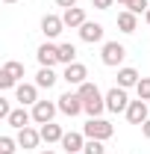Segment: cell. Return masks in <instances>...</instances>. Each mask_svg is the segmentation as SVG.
Segmentation results:
<instances>
[{"mask_svg":"<svg viewBox=\"0 0 150 154\" xmlns=\"http://www.w3.org/2000/svg\"><path fill=\"white\" fill-rule=\"evenodd\" d=\"M82 134L88 136V139H100V142H103V139H109V136L115 134V128L106 119H88V125L82 128Z\"/></svg>","mask_w":150,"mask_h":154,"instance_id":"6da1fadb","label":"cell"},{"mask_svg":"<svg viewBox=\"0 0 150 154\" xmlns=\"http://www.w3.org/2000/svg\"><path fill=\"white\" fill-rule=\"evenodd\" d=\"M21 77H24V65L15 62V59H12V62H6V65H3V71H0V89H12Z\"/></svg>","mask_w":150,"mask_h":154,"instance_id":"7a4b0ae2","label":"cell"},{"mask_svg":"<svg viewBox=\"0 0 150 154\" xmlns=\"http://www.w3.org/2000/svg\"><path fill=\"white\" fill-rule=\"evenodd\" d=\"M124 57H127V48L124 45H118V42H106L103 45V65L115 68V65L124 62Z\"/></svg>","mask_w":150,"mask_h":154,"instance_id":"3957f363","label":"cell"},{"mask_svg":"<svg viewBox=\"0 0 150 154\" xmlns=\"http://www.w3.org/2000/svg\"><path fill=\"white\" fill-rule=\"evenodd\" d=\"M127 107H130V101H127V92L121 89V86H115L106 92V110H112V113H127Z\"/></svg>","mask_w":150,"mask_h":154,"instance_id":"277c9868","label":"cell"},{"mask_svg":"<svg viewBox=\"0 0 150 154\" xmlns=\"http://www.w3.org/2000/svg\"><path fill=\"white\" fill-rule=\"evenodd\" d=\"M59 110H62L65 116H76L79 110H85V101H82L79 95H71V92H65V95L59 98Z\"/></svg>","mask_w":150,"mask_h":154,"instance_id":"5b68a950","label":"cell"},{"mask_svg":"<svg viewBox=\"0 0 150 154\" xmlns=\"http://www.w3.org/2000/svg\"><path fill=\"white\" fill-rule=\"evenodd\" d=\"M53 116H56V104H50V101H38V104H33V119H36L38 125L53 122Z\"/></svg>","mask_w":150,"mask_h":154,"instance_id":"8992f818","label":"cell"},{"mask_svg":"<svg viewBox=\"0 0 150 154\" xmlns=\"http://www.w3.org/2000/svg\"><path fill=\"white\" fill-rule=\"evenodd\" d=\"M36 57H38V62H41V68H53L59 62V48L56 45H41Z\"/></svg>","mask_w":150,"mask_h":154,"instance_id":"52a82bcc","label":"cell"},{"mask_svg":"<svg viewBox=\"0 0 150 154\" xmlns=\"http://www.w3.org/2000/svg\"><path fill=\"white\" fill-rule=\"evenodd\" d=\"M127 119H130L132 125H144L147 122V104L138 98V101H130V107H127Z\"/></svg>","mask_w":150,"mask_h":154,"instance_id":"ba28073f","label":"cell"},{"mask_svg":"<svg viewBox=\"0 0 150 154\" xmlns=\"http://www.w3.org/2000/svg\"><path fill=\"white\" fill-rule=\"evenodd\" d=\"M65 80L68 83H74V86H79V83H85V77H88V71H85V65L82 62H71V65H65Z\"/></svg>","mask_w":150,"mask_h":154,"instance_id":"9c48e42d","label":"cell"},{"mask_svg":"<svg viewBox=\"0 0 150 154\" xmlns=\"http://www.w3.org/2000/svg\"><path fill=\"white\" fill-rule=\"evenodd\" d=\"M62 27H65V21L56 18V15H44V18H41V33L47 38H56L59 33H62Z\"/></svg>","mask_w":150,"mask_h":154,"instance_id":"30bf717a","label":"cell"},{"mask_svg":"<svg viewBox=\"0 0 150 154\" xmlns=\"http://www.w3.org/2000/svg\"><path fill=\"white\" fill-rule=\"evenodd\" d=\"M79 38H82V42H88V45H94V42H100V38H103V27H100V24H94V21H85V24L79 27Z\"/></svg>","mask_w":150,"mask_h":154,"instance_id":"8fae6325","label":"cell"},{"mask_svg":"<svg viewBox=\"0 0 150 154\" xmlns=\"http://www.w3.org/2000/svg\"><path fill=\"white\" fill-rule=\"evenodd\" d=\"M15 98L21 101V107H27V104H38V95H36V86H33V83H21L18 89H15Z\"/></svg>","mask_w":150,"mask_h":154,"instance_id":"7c38bea8","label":"cell"},{"mask_svg":"<svg viewBox=\"0 0 150 154\" xmlns=\"http://www.w3.org/2000/svg\"><path fill=\"white\" fill-rule=\"evenodd\" d=\"M62 148H65L68 154H79L82 148H85V142H82V136H79V134H74V131H71V134L62 136Z\"/></svg>","mask_w":150,"mask_h":154,"instance_id":"4fadbf2b","label":"cell"},{"mask_svg":"<svg viewBox=\"0 0 150 154\" xmlns=\"http://www.w3.org/2000/svg\"><path fill=\"white\" fill-rule=\"evenodd\" d=\"M38 139H41V131H33V128L18 131V145H21V148H36Z\"/></svg>","mask_w":150,"mask_h":154,"instance_id":"5bb4252c","label":"cell"},{"mask_svg":"<svg viewBox=\"0 0 150 154\" xmlns=\"http://www.w3.org/2000/svg\"><path fill=\"white\" fill-rule=\"evenodd\" d=\"M62 21H65V27H82V24H85V12H82L79 6H71V9H65Z\"/></svg>","mask_w":150,"mask_h":154,"instance_id":"9a60e30c","label":"cell"},{"mask_svg":"<svg viewBox=\"0 0 150 154\" xmlns=\"http://www.w3.org/2000/svg\"><path fill=\"white\" fill-rule=\"evenodd\" d=\"M62 136H65V131H62L59 125H53V122L41 125V139H44V142H62Z\"/></svg>","mask_w":150,"mask_h":154,"instance_id":"2e32d148","label":"cell"},{"mask_svg":"<svg viewBox=\"0 0 150 154\" xmlns=\"http://www.w3.org/2000/svg\"><path fill=\"white\" fill-rule=\"evenodd\" d=\"M118 86H121V89L138 86V71H135V68H121V71H118Z\"/></svg>","mask_w":150,"mask_h":154,"instance_id":"e0dca14e","label":"cell"},{"mask_svg":"<svg viewBox=\"0 0 150 154\" xmlns=\"http://www.w3.org/2000/svg\"><path fill=\"white\" fill-rule=\"evenodd\" d=\"M135 24H138V18H135V12H121L118 15V27H121V33H135Z\"/></svg>","mask_w":150,"mask_h":154,"instance_id":"ac0fdd59","label":"cell"},{"mask_svg":"<svg viewBox=\"0 0 150 154\" xmlns=\"http://www.w3.org/2000/svg\"><path fill=\"white\" fill-rule=\"evenodd\" d=\"M106 110V98L103 95H97V98H91V101H85V113L91 116V119H100V113Z\"/></svg>","mask_w":150,"mask_h":154,"instance_id":"d6986e66","label":"cell"},{"mask_svg":"<svg viewBox=\"0 0 150 154\" xmlns=\"http://www.w3.org/2000/svg\"><path fill=\"white\" fill-rule=\"evenodd\" d=\"M6 122H9L12 128H18V131H24V128H27V122H30V113H27L24 107H21V110H12V116H9Z\"/></svg>","mask_w":150,"mask_h":154,"instance_id":"ffe728a7","label":"cell"},{"mask_svg":"<svg viewBox=\"0 0 150 154\" xmlns=\"http://www.w3.org/2000/svg\"><path fill=\"white\" fill-rule=\"evenodd\" d=\"M56 83V74H53V68H41L36 74V86H41V89H50Z\"/></svg>","mask_w":150,"mask_h":154,"instance_id":"44dd1931","label":"cell"},{"mask_svg":"<svg viewBox=\"0 0 150 154\" xmlns=\"http://www.w3.org/2000/svg\"><path fill=\"white\" fill-rule=\"evenodd\" d=\"M59 62H65V65L76 62V48L74 45H59Z\"/></svg>","mask_w":150,"mask_h":154,"instance_id":"7402d4cb","label":"cell"},{"mask_svg":"<svg viewBox=\"0 0 150 154\" xmlns=\"http://www.w3.org/2000/svg\"><path fill=\"white\" fill-rule=\"evenodd\" d=\"M76 95L82 98V101H91V98H97L100 92H97V86H94V83H79V92H76Z\"/></svg>","mask_w":150,"mask_h":154,"instance_id":"603a6c76","label":"cell"},{"mask_svg":"<svg viewBox=\"0 0 150 154\" xmlns=\"http://www.w3.org/2000/svg\"><path fill=\"white\" fill-rule=\"evenodd\" d=\"M82 154H106V148H103V142H100V139H88V142H85V148H82Z\"/></svg>","mask_w":150,"mask_h":154,"instance_id":"cb8c5ba5","label":"cell"},{"mask_svg":"<svg viewBox=\"0 0 150 154\" xmlns=\"http://www.w3.org/2000/svg\"><path fill=\"white\" fill-rule=\"evenodd\" d=\"M135 89H138V98H141V101H150V77H141Z\"/></svg>","mask_w":150,"mask_h":154,"instance_id":"d4e9b609","label":"cell"},{"mask_svg":"<svg viewBox=\"0 0 150 154\" xmlns=\"http://www.w3.org/2000/svg\"><path fill=\"white\" fill-rule=\"evenodd\" d=\"M0 154H15V139L12 136H0Z\"/></svg>","mask_w":150,"mask_h":154,"instance_id":"484cf974","label":"cell"},{"mask_svg":"<svg viewBox=\"0 0 150 154\" xmlns=\"http://www.w3.org/2000/svg\"><path fill=\"white\" fill-rule=\"evenodd\" d=\"M150 9V0H132L130 3V12H135V15H141V12H147Z\"/></svg>","mask_w":150,"mask_h":154,"instance_id":"4316f807","label":"cell"},{"mask_svg":"<svg viewBox=\"0 0 150 154\" xmlns=\"http://www.w3.org/2000/svg\"><path fill=\"white\" fill-rule=\"evenodd\" d=\"M12 116V110H9V101L6 98H0V119H9Z\"/></svg>","mask_w":150,"mask_h":154,"instance_id":"83f0119b","label":"cell"},{"mask_svg":"<svg viewBox=\"0 0 150 154\" xmlns=\"http://www.w3.org/2000/svg\"><path fill=\"white\" fill-rule=\"evenodd\" d=\"M94 6H97V9H109V6H112L115 0H91Z\"/></svg>","mask_w":150,"mask_h":154,"instance_id":"f1b7e54d","label":"cell"},{"mask_svg":"<svg viewBox=\"0 0 150 154\" xmlns=\"http://www.w3.org/2000/svg\"><path fill=\"white\" fill-rule=\"evenodd\" d=\"M59 6H65V9H71V6H76V0H56Z\"/></svg>","mask_w":150,"mask_h":154,"instance_id":"f546056e","label":"cell"},{"mask_svg":"<svg viewBox=\"0 0 150 154\" xmlns=\"http://www.w3.org/2000/svg\"><path fill=\"white\" fill-rule=\"evenodd\" d=\"M141 131H144V136H147V139H150V119H147V122H144V125H141Z\"/></svg>","mask_w":150,"mask_h":154,"instance_id":"4dcf8cb0","label":"cell"},{"mask_svg":"<svg viewBox=\"0 0 150 154\" xmlns=\"http://www.w3.org/2000/svg\"><path fill=\"white\" fill-rule=\"evenodd\" d=\"M118 3H121V6H130V3H132V0H118Z\"/></svg>","mask_w":150,"mask_h":154,"instance_id":"1f68e13d","label":"cell"},{"mask_svg":"<svg viewBox=\"0 0 150 154\" xmlns=\"http://www.w3.org/2000/svg\"><path fill=\"white\" fill-rule=\"evenodd\" d=\"M144 18H147V24H150V9H147V12H144Z\"/></svg>","mask_w":150,"mask_h":154,"instance_id":"d6a6232c","label":"cell"},{"mask_svg":"<svg viewBox=\"0 0 150 154\" xmlns=\"http://www.w3.org/2000/svg\"><path fill=\"white\" fill-rule=\"evenodd\" d=\"M3 3H15V0H3Z\"/></svg>","mask_w":150,"mask_h":154,"instance_id":"836d02e7","label":"cell"},{"mask_svg":"<svg viewBox=\"0 0 150 154\" xmlns=\"http://www.w3.org/2000/svg\"><path fill=\"white\" fill-rule=\"evenodd\" d=\"M41 154H53V151H41Z\"/></svg>","mask_w":150,"mask_h":154,"instance_id":"e575fe53","label":"cell"}]
</instances>
